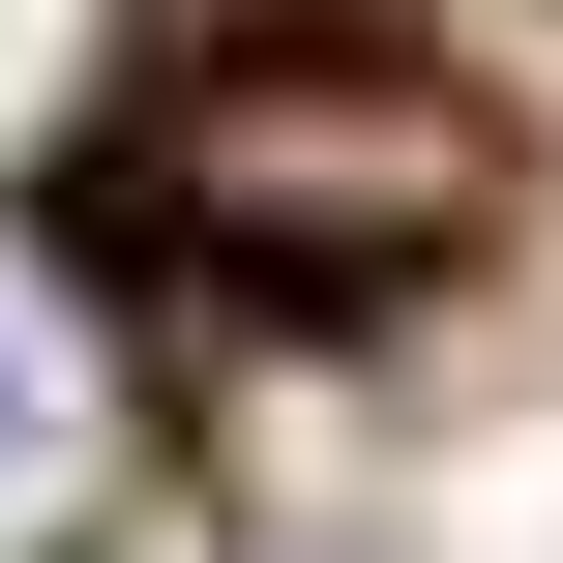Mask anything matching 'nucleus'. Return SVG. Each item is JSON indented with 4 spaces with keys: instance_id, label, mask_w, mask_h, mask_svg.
<instances>
[{
    "instance_id": "1",
    "label": "nucleus",
    "mask_w": 563,
    "mask_h": 563,
    "mask_svg": "<svg viewBox=\"0 0 563 563\" xmlns=\"http://www.w3.org/2000/svg\"><path fill=\"white\" fill-rule=\"evenodd\" d=\"M148 208L208 267H267V297H386V267H445L505 208V119L416 89V59H208L148 119Z\"/></svg>"
}]
</instances>
